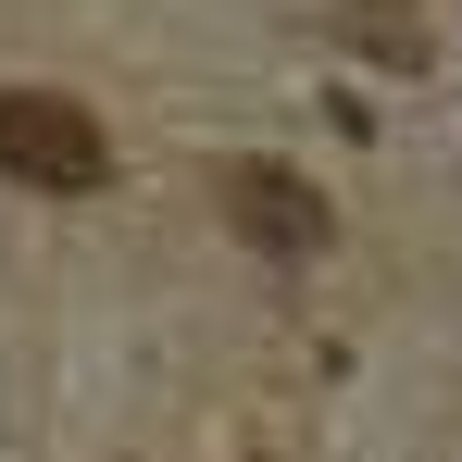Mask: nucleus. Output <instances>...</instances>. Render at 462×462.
Returning a JSON list of instances; mask_svg holds the SVG:
<instances>
[{
  "label": "nucleus",
  "instance_id": "1",
  "mask_svg": "<svg viewBox=\"0 0 462 462\" xmlns=\"http://www.w3.org/2000/svg\"><path fill=\"white\" fill-rule=\"evenodd\" d=\"M0 175L13 188H51V200H88L113 175V138L100 113L63 100V88H0Z\"/></svg>",
  "mask_w": 462,
  "mask_h": 462
},
{
  "label": "nucleus",
  "instance_id": "3",
  "mask_svg": "<svg viewBox=\"0 0 462 462\" xmlns=\"http://www.w3.org/2000/svg\"><path fill=\"white\" fill-rule=\"evenodd\" d=\"M337 38H363V63H400V76L425 63V25H412V13H387V0H350V13H337Z\"/></svg>",
  "mask_w": 462,
  "mask_h": 462
},
{
  "label": "nucleus",
  "instance_id": "2",
  "mask_svg": "<svg viewBox=\"0 0 462 462\" xmlns=\"http://www.w3.org/2000/svg\"><path fill=\"white\" fill-rule=\"evenodd\" d=\"M226 226L250 237V250H275V263H312V250L337 237V213H325V188H300L288 162H226Z\"/></svg>",
  "mask_w": 462,
  "mask_h": 462
}]
</instances>
